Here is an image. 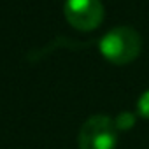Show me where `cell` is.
I'll return each instance as SVG.
<instances>
[{"mask_svg":"<svg viewBox=\"0 0 149 149\" xmlns=\"http://www.w3.org/2000/svg\"><path fill=\"white\" fill-rule=\"evenodd\" d=\"M102 56L112 65H128L142 51V37L132 26H116L98 42Z\"/></svg>","mask_w":149,"mask_h":149,"instance_id":"6da1fadb","label":"cell"},{"mask_svg":"<svg viewBox=\"0 0 149 149\" xmlns=\"http://www.w3.org/2000/svg\"><path fill=\"white\" fill-rule=\"evenodd\" d=\"M79 149H116L118 128L112 118L95 114L88 118L79 130Z\"/></svg>","mask_w":149,"mask_h":149,"instance_id":"7a4b0ae2","label":"cell"},{"mask_svg":"<svg viewBox=\"0 0 149 149\" xmlns=\"http://www.w3.org/2000/svg\"><path fill=\"white\" fill-rule=\"evenodd\" d=\"M63 14L76 30L91 32L104 21V4L102 0H67Z\"/></svg>","mask_w":149,"mask_h":149,"instance_id":"3957f363","label":"cell"},{"mask_svg":"<svg viewBox=\"0 0 149 149\" xmlns=\"http://www.w3.org/2000/svg\"><path fill=\"white\" fill-rule=\"evenodd\" d=\"M114 123H116V128L118 130H128V128H132L135 125V116L132 112H121L114 119Z\"/></svg>","mask_w":149,"mask_h":149,"instance_id":"277c9868","label":"cell"},{"mask_svg":"<svg viewBox=\"0 0 149 149\" xmlns=\"http://www.w3.org/2000/svg\"><path fill=\"white\" fill-rule=\"evenodd\" d=\"M137 112H139L140 118L149 119V90L144 91L139 97V100H137Z\"/></svg>","mask_w":149,"mask_h":149,"instance_id":"5b68a950","label":"cell"}]
</instances>
